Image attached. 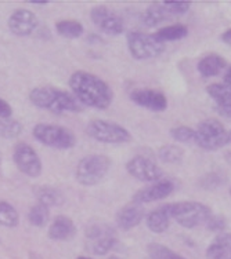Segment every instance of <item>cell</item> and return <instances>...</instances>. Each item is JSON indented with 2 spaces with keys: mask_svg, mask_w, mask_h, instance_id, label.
<instances>
[{
  "mask_svg": "<svg viewBox=\"0 0 231 259\" xmlns=\"http://www.w3.org/2000/svg\"><path fill=\"white\" fill-rule=\"evenodd\" d=\"M70 87L72 94L83 106L103 110L107 109L114 101L112 89L101 77L90 72H74L70 77Z\"/></svg>",
  "mask_w": 231,
  "mask_h": 259,
  "instance_id": "cell-1",
  "label": "cell"
},
{
  "mask_svg": "<svg viewBox=\"0 0 231 259\" xmlns=\"http://www.w3.org/2000/svg\"><path fill=\"white\" fill-rule=\"evenodd\" d=\"M29 101L36 108L50 110L57 115L67 112L75 113L83 109V105L78 101L75 95L50 85L35 87L29 93Z\"/></svg>",
  "mask_w": 231,
  "mask_h": 259,
  "instance_id": "cell-2",
  "label": "cell"
},
{
  "mask_svg": "<svg viewBox=\"0 0 231 259\" xmlns=\"http://www.w3.org/2000/svg\"><path fill=\"white\" fill-rule=\"evenodd\" d=\"M212 215L211 207L200 201H177L172 203V220L186 228L192 229L202 224H206Z\"/></svg>",
  "mask_w": 231,
  "mask_h": 259,
  "instance_id": "cell-3",
  "label": "cell"
},
{
  "mask_svg": "<svg viewBox=\"0 0 231 259\" xmlns=\"http://www.w3.org/2000/svg\"><path fill=\"white\" fill-rule=\"evenodd\" d=\"M111 164H112V161L110 157L104 155L86 156L76 165V181L85 186L97 185L108 174Z\"/></svg>",
  "mask_w": 231,
  "mask_h": 259,
  "instance_id": "cell-4",
  "label": "cell"
},
{
  "mask_svg": "<svg viewBox=\"0 0 231 259\" xmlns=\"http://www.w3.org/2000/svg\"><path fill=\"white\" fill-rule=\"evenodd\" d=\"M194 142L204 150H219L228 145V131L219 120L206 119L196 127Z\"/></svg>",
  "mask_w": 231,
  "mask_h": 259,
  "instance_id": "cell-5",
  "label": "cell"
},
{
  "mask_svg": "<svg viewBox=\"0 0 231 259\" xmlns=\"http://www.w3.org/2000/svg\"><path fill=\"white\" fill-rule=\"evenodd\" d=\"M36 141L54 149H71L76 144L75 134L67 127L57 124H36L32 130Z\"/></svg>",
  "mask_w": 231,
  "mask_h": 259,
  "instance_id": "cell-6",
  "label": "cell"
},
{
  "mask_svg": "<svg viewBox=\"0 0 231 259\" xmlns=\"http://www.w3.org/2000/svg\"><path fill=\"white\" fill-rule=\"evenodd\" d=\"M127 49L135 60H151L165 51L166 45L156 39L154 35L144 32H129L126 36Z\"/></svg>",
  "mask_w": 231,
  "mask_h": 259,
  "instance_id": "cell-7",
  "label": "cell"
},
{
  "mask_svg": "<svg viewBox=\"0 0 231 259\" xmlns=\"http://www.w3.org/2000/svg\"><path fill=\"white\" fill-rule=\"evenodd\" d=\"M86 133L93 140L103 144H126L131 141L130 133L122 127L107 120H93L86 127Z\"/></svg>",
  "mask_w": 231,
  "mask_h": 259,
  "instance_id": "cell-8",
  "label": "cell"
},
{
  "mask_svg": "<svg viewBox=\"0 0 231 259\" xmlns=\"http://www.w3.org/2000/svg\"><path fill=\"white\" fill-rule=\"evenodd\" d=\"M17 168L22 174L28 175L30 178H36L42 174V161L35 149L26 142H18L14 148L13 155Z\"/></svg>",
  "mask_w": 231,
  "mask_h": 259,
  "instance_id": "cell-9",
  "label": "cell"
},
{
  "mask_svg": "<svg viewBox=\"0 0 231 259\" xmlns=\"http://www.w3.org/2000/svg\"><path fill=\"white\" fill-rule=\"evenodd\" d=\"M126 171L141 182H156L162 178L163 171L159 165L144 156H135L126 163Z\"/></svg>",
  "mask_w": 231,
  "mask_h": 259,
  "instance_id": "cell-10",
  "label": "cell"
},
{
  "mask_svg": "<svg viewBox=\"0 0 231 259\" xmlns=\"http://www.w3.org/2000/svg\"><path fill=\"white\" fill-rule=\"evenodd\" d=\"M90 18L101 32L107 35L118 36L123 33L125 30V24L119 15L115 11L106 7V6H97L90 11Z\"/></svg>",
  "mask_w": 231,
  "mask_h": 259,
  "instance_id": "cell-11",
  "label": "cell"
},
{
  "mask_svg": "<svg viewBox=\"0 0 231 259\" xmlns=\"http://www.w3.org/2000/svg\"><path fill=\"white\" fill-rule=\"evenodd\" d=\"M7 26L13 35L25 37L35 32L36 28L39 26V20L35 13L26 10V9H20V10H15L9 17Z\"/></svg>",
  "mask_w": 231,
  "mask_h": 259,
  "instance_id": "cell-12",
  "label": "cell"
},
{
  "mask_svg": "<svg viewBox=\"0 0 231 259\" xmlns=\"http://www.w3.org/2000/svg\"><path fill=\"white\" fill-rule=\"evenodd\" d=\"M175 190V184L169 180H159L154 182L150 186H147L144 189L139 190L135 196H133V203L136 204H147V203H152L156 200H162L169 197Z\"/></svg>",
  "mask_w": 231,
  "mask_h": 259,
  "instance_id": "cell-13",
  "label": "cell"
},
{
  "mask_svg": "<svg viewBox=\"0 0 231 259\" xmlns=\"http://www.w3.org/2000/svg\"><path fill=\"white\" fill-rule=\"evenodd\" d=\"M130 100L141 108L151 110V112H163L168 108V100L159 91L151 89H139L130 94Z\"/></svg>",
  "mask_w": 231,
  "mask_h": 259,
  "instance_id": "cell-14",
  "label": "cell"
},
{
  "mask_svg": "<svg viewBox=\"0 0 231 259\" xmlns=\"http://www.w3.org/2000/svg\"><path fill=\"white\" fill-rule=\"evenodd\" d=\"M146 218V211L143 205L131 201L130 204L122 207L116 214V224L122 230H130L136 228Z\"/></svg>",
  "mask_w": 231,
  "mask_h": 259,
  "instance_id": "cell-15",
  "label": "cell"
},
{
  "mask_svg": "<svg viewBox=\"0 0 231 259\" xmlns=\"http://www.w3.org/2000/svg\"><path fill=\"white\" fill-rule=\"evenodd\" d=\"M172 222V203L158 207L146 217L147 228L152 233L161 234L169 229Z\"/></svg>",
  "mask_w": 231,
  "mask_h": 259,
  "instance_id": "cell-16",
  "label": "cell"
},
{
  "mask_svg": "<svg viewBox=\"0 0 231 259\" xmlns=\"http://www.w3.org/2000/svg\"><path fill=\"white\" fill-rule=\"evenodd\" d=\"M47 233H49V237L51 240H55V241H67V240H71L75 236V225H74L72 220L65 217V215H58L51 222Z\"/></svg>",
  "mask_w": 231,
  "mask_h": 259,
  "instance_id": "cell-17",
  "label": "cell"
},
{
  "mask_svg": "<svg viewBox=\"0 0 231 259\" xmlns=\"http://www.w3.org/2000/svg\"><path fill=\"white\" fill-rule=\"evenodd\" d=\"M206 259H230L231 256V233L223 232L213 239L205 252Z\"/></svg>",
  "mask_w": 231,
  "mask_h": 259,
  "instance_id": "cell-18",
  "label": "cell"
},
{
  "mask_svg": "<svg viewBox=\"0 0 231 259\" xmlns=\"http://www.w3.org/2000/svg\"><path fill=\"white\" fill-rule=\"evenodd\" d=\"M227 61L219 54H208L200 60L196 69L202 77H213L220 75L221 72L227 69Z\"/></svg>",
  "mask_w": 231,
  "mask_h": 259,
  "instance_id": "cell-19",
  "label": "cell"
},
{
  "mask_svg": "<svg viewBox=\"0 0 231 259\" xmlns=\"http://www.w3.org/2000/svg\"><path fill=\"white\" fill-rule=\"evenodd\" d=\"M34 194L38 199V203L46 207H60L65 201L62 192L54 186H35Z\"/></svg>",
  "mask_w": 231,
  "mask_h": 259,
  "instance_id": "cell-20",
  "label": "cell"
},
{
  "mask_svg": "<svg viewBox=\"0 0 231 259\" xmlns=\"http://www.w3.org/2000/svg\"><path fill=\"white\" fill-rule=\"evenodd\" d=\"M172 14L168 11L163 3H156V5H151L147 9L143 15H141V22L148 28H154V26L159 25L165 21L171 20Z\"/></svg>",
  "mask_w": 231,
  "mask_h": 259,
  "instance_id": "cell-21",
  "label": "cell"
},
{
  "mask_svg": "<svg viewBox=\"0 0 231 259\" xmlns=\"http://www.w3.org/2000/svg\"><path fill=\"white\" fill-rule=\"evenodd\" d=\"M188 35V29L186 25L183 24H173V25L163 26L161 29L158 30L156 33H154L156 39L166 43V41H175V40H181L184 39Z\"/></svg>",
  "mask_w": 231,
  "mask_h": 259,
  "instance_id": "cell-22",
  "label": "cell"
},
{
  "mask_svg": "<svg viewBox=\"0 0 231 259\" xmlns=\"http://www.w3.org/2000/svg\"><path fill=\"white\" fill-rule=\"evenodd\" d=\"M206 93L215 101V106H226L231 104V87L224 83H213L206 87Z\"/></svg>",
  "mask_w": 231,
  "mask_h": 259,
  "instance_id": "cell-23",
  "label": "cell"
},
{
  "mask_svg": "<svg viewBox=\"0 0 231 259\" xmlns=\"http://www.w3.org/2000/svg\"><path fill=\"white\" fill-rule=\"evenodd\" d=\"M55 30L61 37L78 39L83 35V25L76 20H61L55 24Z\"/></svg>",
  "mask_w": 231,
  "mask_h": 259,
  "instance_id": "cell-24",
  "label": "cell"
},
{
  "mask_svg": "<svg viewBox=\"0 0 231 259\" xmlns=\"http://www.w3.org/2000/svg\"><path fill=\"white\" fill-rule=\"evenodd\" d=\"M158 157L168 164H179L184 157V150L177 145H165L158 152Z\"/></svg>",
  "mask_w": 231,
  "mask_h": 259,
  "instance_id": "cell-25",
  "label": "cell"
},
{
  "mask_svg": "<svg viewBox=\"0 0 231 259\" xmlns=\"http://www.w3.org/2000/svg\"><path fill=\"white\" fill-rule=\"evenodd\" d=\"M50 218V209L43 204H35L30 207L29 212H28V221L30 225H34L36 228H43Z\"/></svg>",
  "mask_w": 231,
  "mask_h": 259,
  "instance_id": "cell-26",
  "label": "cell"
},
{
  "mask_svg": "<svg viewBox=\"0 0 231 259\" xmlns=\"http://www.w3.org/2000/svg\"><path fill=\"white\" fill-rule=\"evenodd\" d=\"M20 222L17 209L6 201H0V225L5 228H15Z\"/></svg>",
  "mask_w": 231,
  "mask_h": 259,
  "instance_id": "cell-27",
  "label": "cell"
},
{
  "mask_svg": "<svg viewBox=\"0 0 231 259\" xmlns=\"http://www.w3.org/2000/svg\"><path fill=\"white\" fill-rule=\"evenodd\" d=\"M22 133V125L20 121L13 119H0V137L6 140L17 138Z\"/></svg>",
  "mask_w": 231,
  "mask_h": 259,
  "instance_id": "cell-28",
  "label": "cell"
},
{
  "mask_svg": "<svg viewBox=\"0 0 231 259\" xmlns=\"http://www.w3.org/2000/svg\"><path fill=\"white\" fill-rule=\"evenodd\" d=\"M116 243L118 241L114 237V234H108V236H104V237L94 240L91 243V251H93L94 255H106L110 252L111 249L115 248Z\"/></svg>",
  "mask_w": 231,
  "mask_h": 259,
  "instance_id": "cell-29",
  "label": "cell"
},
{
  "mask_svg": "<svg viewBox=\"0 0 231 259\" xmlns=\"http://www.w3.org/2000/svg\"><path fill=\"white\" fill-rule=\"evenodd\" d=\"M171 137L179 144H188L195 140V130L187 125H177L171 130Z\"/></svg>",
  "mask_w": 231,
  "mask_h": 259,
  "instance_id": "cell-30",
  "label": "cell"
},
{
  "mask_svg": "<svg viewBox=\"0 0 231 259\" xmlns=\"http://www.w3.org/2000/svg\"><path fill=\"white\" fill-rule=\"evenodd\" d=\"M147 255L148 259H173L176 252H173L171 248L158 243H151L147 247Z\"/></svg>",
  "mask_w": 231,
  "mask_h": 259,
  "instance_id": "cell-31",
  "label": "cell"
},
{
  "mask_svg": "<svg viewBox=\"0 0 231 259\" xmlns=\"http://www.w3.org/2000/svg\"><path fill=\"white\" fill-rule=\"evenodd\" d=\"M108 234H114V230L104 224L91 225L90 228H87V230H86V237L91 241L104 237V236H108Z\"/></svg>",
  "mask_w": 231,
  "mask_h": 259,
  "instance_id": "cell-32",
  "label": "cell"
},
{
  "mask_svg": "<svg viewBox=\"0 0 231 259\" xmlns=\"http://www.w3.org/2000/svg\"><path fill=\"white\" fill-rule=\"evenodd\" d=\"M206 229L215 232V233H223L227 229V220L221 215H215L212 214L209 217V220L206 221Z\"/></svg>",
  "mask_w": 231,
  "mask_h": 259,
  "instance_id": "cell-33",
  "label": "cell"
},
{
  "mask_svg": "<svg viewBox=\"0 0 231 259\" xmlns=\"http://www.w3.org/2000/svg\"><path fill=\"white\" fill-rule=\"evenodd\" d=\"M223 184H224V178H223V175L217 174V172L204 175L202 180L200 181V185L204 189H216Z\"/></svg>",
  "mask_w": 231,
  "mask_h": 259,
  "instance_id": "cell-34",
  "label": "cell"
},
{
  "mask_svg": "<svg viewBox=\"0 0 231 259\" xmlns=\"http://www.w3.org/2000/svg\"><path fill=\"white\" fill-rule=\"evenodd\" d=\"M163 6L171 13L172 17L186 14L191 7L190 3H187V2H166V3H163Z\"/></svg>",
  "mask_w": 231,
  "mask_h": 259,
  "instance_id": "cell-35",
  "label": "cell"
},
{
  "mask_svg": "<svg viewBox=\"0 0 231 259\" xmlns=\"http://www.w3.org/2000/svg\"><path fill=\"white\" fill-rule=\"evenodd\" d=\"M11 115H13L11 106L5 100L0 98V119H9Z\"/></svg>",
  "mask_w": 231,
  "mask_h": 259,
  "instance_id": "cell-36",
  "label": "cell"
},
{
  "mask_svg": "<svg viewBox=\"0 0 231 259\" xmlns=\"http://www.w3.org/2000/svg\"><path fill=\"white\" fill-rule=\"evenodd\" d=\"M215 109L223 117H231V104L226 105V106H215Z\"/></svg>",
  "mask_w": 231,
  "mask_h": 259,
  "instance_id": "cell-37",
  "label": "cell"
},
{
  "mask_svg": "<svg viewBox=\"0 0 231 259\" xmlns=\"http://www.w3.org/2000/svg\"><path fill=\"white\" fill-rule=\"evenodd\" d=\"M221 41H224L226 45L231 46V29H227L223 35H221Z\"/></svg>",
  "mask_w": 231,
  "mask_h": 259,
  "instance_id": "cell-38",
  "label": "cell"
},
{
  "mask_svg": "<svg viewBox=\"0 0 231 259\" xmlns=\"http://www.w3.org/2000/svg\"><path fill=\"white\" fill-rule=\"evenodd\" d=\"M223 81H224V84L230 85L231 87V65L230 66H227L226 73H224V77H223Z\"/></svg>",
  "mask_w": 231,
  "mask_h": 259,
  "instance_id": "cell-39",
  "label": "cell"
},
{
  "mask_svg": "<svg viewBox=\"0 0 231 259\" xmlns=\"http://www.w3.org/2000/svg\"><path fill=\"white\" fill-rule=\"evenodd\" d=\"M108 259H122L121 256H118V255H111V256H108Z\"/></svg>",
  "mask_w": 231,
  "mask_h": 259,
  "instance_id": "cell-40",
  "label": "cell"
},
{
  "mask_svg": "<svg viewBox=\"0 0 231 259\" xmlns=\"http://www.w3.org/2000/svg\"><path fill=\"white\" fill-rule=\"evenodd\" d=\"M173 259H186L184 258V256H181V255H175V256H173Z\"/></svg>",
  "mask_w": 231,
  "mask_h": 259,
  "instance_id": "cell-41",
  "label": "cell"
},
{
  "mask_svg": "<svg viewBox=\"0 0 231 259\" xmlns=\"http://www.w3.org/2000/svg\"><path fill=\"white\" fill-rule=\"evenodd\" d=\"M228 144H231V130L228 131Z\"/></svg>",
  "mask_w": 231,
  "mask_h": 259,
  "instance_id": "cell-42",
  "label": "cell"
},
{
  "mask_svg": "<svg viewBox=\"0 0 231 259\" xmlns=\"http://www.w3.org/2000/svg\"><path fill=\"white\" fill-rule=\"evenodd\" d=\"M76 259H91V258H87V256H79V258Z\"/></svg>",
  "mask_w": 231,
  "mask_h": 259,
  "instance_id": "cell-43",
  "label": "cell"
},
{
  "mask_svg": "<svg viewBox=\"0 0 231 259\" xmlns=\"http://www.w3.org/2000/svg\"><path fill=\"white\" fill-rule=\"evenodd\" d=\"M228 193H230V196H231V186H230V188H228Z\"/></svg>",
  "mask_w": 231,
  "mask_h": 259,
  "instance_id": "cell-44",
  "label": "cell"
},
{
  "mask_svg": "<svg viewBox=\"0 0 231 259\" xmlns=\"http://www.w3.org/2000/svg\"><path fill=\"white\" fill-rule=\"evenodd\" d=\"M0 164H2V153H0Z\"/></svg>",
  "mask_w": 231,
  "mask_h": 259,
  "instance_id": "cell-45",
  "label": "cell"
},
{
  "mask_svg": "<svg viewBox=\"0 0 231 259\" xmlns=\"http://www.w3.org/2000/svg\"><path fill=\"white\" fill-rule=\"evenodd\" d=\"M230 259H231V256H230Z\"/></svg>",
  "mask_w": 231,
  "mask_h": 259,
  "instance_id": "cell-46",
  "label": "cell"
}]
</instances>
